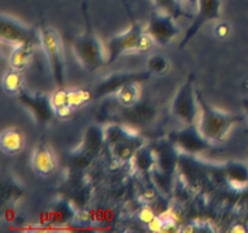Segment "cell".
<instances>
[{"label": "cell", "instance_id": "6da1fadb", "mask_svg": "<svg viewBox=\"0 0 248 233\" xmlns=\"http://www.w3.org/2000/svg\"><path fill=\"white\" fill-rule=\"evenodd\" d=\"M85 17V31L73 40V51L80 66L86 72H96L108 65V50L92 29L86 4L82 5Z\"/></svg>", "mask_w": 248, "mask_h": 233}, {"label": "cell", "instance_id": "7a4b0ae2", "mask_svg": "<svg viewBox=\"0 0 248 233\" xmlns=\"http://www.w3.org/2000/svg\"><path fill=\"white\" fill-rule=\"evenodd\" d=\"M196 97L200 107L198 125L201 133L212 143L223 142L230 130L244 118L240 114L220 111L211 106L199 90H196Z\"/></svg>", "mask_w": 248, "mask_h": 233}, {"label": "cell", "instance_id": "3957f363", "mask_svg": "<svg viewBox=\"0 0 248 233\" xmlns=\"http://www.w3.org/2000/svg\"><path fill=\"white\" fill-rule=\"evenodd\" d=\"M131 16V27L124 33L118 34L113 36L107 44V50H108V65L115 62L121 55L128 51H145L150 50V48L154 44V40L150 38L149 34L145 32L142 24L133 18L132 14Z\"/></svg>", "mask_w": 248, "mask_h": 233}, {"label": "cell", "instance_id": "277c9868", "mask_svg": "<svg viewBox=\"0 0 248 233\" xmlns=\"http://www.w3.org/2000/svg\"><path fill=\"white\" fill-rule=\"evenodd\" d=\"M38 28L40 33V46L45 53L53 80L58 87L65 86V57L61 35L44 19H41Z\"/></svg>", "mask_w": 248, "mask_h": 233}, {"label": "cell", "instance_id": "5b68a950", "mask_svg": "<svg viewBox=\"0 0 248 233\" xmlns=\"http://www.w3.org/2000/svg\"><path fill=\"white\" fill-rule=\"evenodd\" d=\"M171 112L184 124L198 123L200 107L195 90V75L190 74L181 85L171 103Z\"/></svg>", "mask_w": 248, "mask_h": 233}, {"label": "cell", "instance_id": "8992f818", "mask_svg": "<svg viewBox=\"0 0 248 233\" xmlns=\"http://www.w3.org/2000/svg\"><path fill=\"white\" fill-rule=\"evenodd\" d=\"M0 38L4 43L14 45L34 44L38 46L41 43L39 28L28 26L6 14H1L0 17Z\"/></svg>", "mask_w": 248, "mask_h": 233}, {"label": "cell", "instance_id": "52a82bcc", "mask_svg": "<svg viewBox=\"0 0 248 233\" xmlns=\"http://www.w3.org/2000/svg\"><path fill=\"white\" fill-rule=\"evenodd\" d=\"M167 138L188 155H196L213 147V143L201 133L198 123L186 124L179 130L171 131Z\"/></svg>", "mask_w": 248, "mask_h": 233}, {"label": "cell", "instance_id": "ba28073f", "mask_svg": "<svg viewBox=\"0 0 248 233\" xmlns=\"http://www.w3.org/2000/svg\"><path fill=\"white\" fill-rule=\"evenodd\" d=\"M152 77L149 70H138V72H116L104 78L101 83L94 86L92 91V96L94 100L102 99V97L109 96V95H116L119 90L123 89L126 84L132 82L142 83L148 80Z\"/></svg>", "mask_w": 248, "mask_h": 233}, {"label": "cell", "instance_id": "9c48e42d", "mask_svg": "<svg viewBox=\"0 0 248 233\" xmlns=\"http://www.w3.org/2000/svg\"><path fill=\"white\" fill-rule=\"evenodd\" d=\"M17 97H18L19 103L31 112L38 124L43 125V124L50 123L53 116H56L55 109L51 102V95L31 92L23 87L17 94Z\"/></svg>", "mask_w": 248, "mask_h": 233}, {"label": "cell", "instance_id": "30bf717a", "mask_svg": "<svg viewBox=\"0 0 248 233\" xmlns=\"http://www.w3.org/2000/svg\"><path fill=\"white\" fill-rule=\"evenodd\" d=\"M145 32L154 40V43L160 45H166L173 38L179 34L181 29L174 22V17L166 12L157 10L150 16L148 21Z\"/></svg>", "mask_w": 248, "mask_h": 233}, {"label": "cell", "instance_id": "8fae6325", "mask_svg": "<svg viewBox=\"0 0 248 233\" xmlns=\"http://www.w3.org/2000/svg\"><path fill=\"white\" fill-rule=\"evenodd\" d=\"M220 11H222V0H198V12L195 17H193L191 24L189 26L179 46L184 48L206 23L219 19Z\"/></svg>", "mask_w": 248, "mask_h": 233}, {"label": "cell", "instance_id": "7c38bea8", "mask_svg": "<svg viewBox=\"0 0 248 233\" xmlns=\"http://www.w3.org/2000/svg\"><path fill=\"white\" fill-rule=\"evenodd\" d=\"M104 137L106 145L114 147L118 145H132L140 148L145 145V140L142 135L127 125L111 124L104 126Z\"/></svg>", "mask_w": 248, "mask_h": 233}, {"label": "cell", "instance_id": "4fadbf2b", "mask_svg": "<svg viewBox=\"0 0 248 233\" xmlns=\"http://www.w3.org/2000/svg\"><path fill=\"white\" fill-rule=\"evenodd\" d=\"M31 166L35 174L40 176H47L55 171L57 166V159L52 148L46 141H40L34 148L31 157Z\"/></svg>", "mask_w": 248, "mask_h": 233}, {"label": "cell", "instance_id": "5bb4252c", "mask_svg": "<svg viewBox=\"0 0 248 233\" xmlns=\"http://www.w3.org/2000/svg\"><path fill=\"white\" fill-rule=\"evenodd\" d=\"M0 146L6 154H16L21 152L24 146V136L19 129L7 128L2 130L0 137Z\"/></svg>", "mask_w": 248, "mask_h": 233}, {"label": "cell", "instance_id": "9a60e30c", "mask_svg": "<svg viewBox=\"0 0 248 233\" xmlns=\"http://www.w3.org/2000/svg\"><path fill=\"white\" fill-rule=\"evenodd\" d=\"M34 44H18L15 45L14 50L10 53V66L15 69L23 70L31 65L33 60L34 51H35Z\"/></svg>", "mask_w": 248, "mask_h": 233}, {"label": "cell", "instance_id": "2e32d148", "mask_svg": "<svg viewBox=\"0 0 248 233\" xmlns=\"http://www.w3.org/2000/svg\"><path fill=\"white\" fill-rule=\"evenodd\" d=\"M103 145H106L104 128L94 125L90 126L86 130V133H85L81 152L87 155H93L99 152V150H101Z\"/></svg>", "mask_w": 248, "mask_h": 233}, {"label": "cell", "instance_id": "e0dca14e", "mask_svg": "<svg viewBox=\"0 0 248 233\" xmlns=\"http://www.w3.org/2000/svg\"><path fill=\"white\" fill-rule=\"evenodd\" d=\"M223 174L234 186H248V164L241 162H230L223 167Z\"/></svg>", "mask_w": 248, "mask_h": 233}, {"label": "cell", "instance_id": "ac0fdd59", "mask_svg": "<svg viewBox=\"0 0 248 233\" xmlns=\"http://www.w3.org/2000/svg\"><path fill=\"white\" fill-rule=\"evenodd\" d=\"M132 162L138 171L147 172L153 170L156 165V153H155L154 147L144 145L138 148L137 152L133 155Z\"/></svg>", "mask_w": 248, "mask_h": 233}, {"label": "cell", "instance_id": "d6986e66", "mask_svg": "<svg viewBox=\"0 0 248 233\" xmlns=\"http://www.w3.org/2000/svg\"><path fill=\"white\" fill-rule=\"evenodd\" d=\"M51 102H52L56 116L68 118L73 113V111H74L69 104V100H68V87L65 86L58 87L51 95Z\"/></svg>", "mask_w": 248, "mask_h": 233}, {"label": "cell", "instance_id": "ffe728a7", "mask_svg": "<svg viewBox=\"0 0 248 233\" xmlns=\"http://www.w3.org/2000/svg\"><path fill=\"white\" fill-rule=\"evenodd\" d=\"M2 87L7 94L17 95L24 87V79L22 70L10 68L2 77Z\"/></svg>", "mask_w": 248, "mask_h": 233}, {"label": "cell", "instance_id": "44dd1931", "mask_svg": "<svg viewBox=\"0 0 248 233\" xmlns=\"http://www.w3.org/2000/svg\"><path fill=\"white\" fill-rule=\"evenodd\" d=\"M115 96L118 97V101L120 102L124 107L137 104L140 99V83H128V84H126L123 89L119 90L118 94H116Z\"/></svg>", "mask_w": 248, "mask_h": 233}, {"label": "cell", "instance_id": "7402d4cb", "mask_svg": "<svg viewBox=\"0 0 248 233\" xmlns=\"http://www.w3.org/2000/svg\"><path fill=\"white\" fill-rule=\"evenodd\" d=\"M155 6L161 11L171 15L174 18H178L181 16H186V12L183 10L182 0H153Z\"/></svg>", "mask_w": 248, "mask_h": 233}, {"label": "cell", "instance_id": "603a6c76", "mask_svg": "<svg viewBox=\"0 0 248 233\" xmlns=\"http://www.w3.org/2000/svg\"><path fill=\"white\" fill-rule=\"evenodd\" d=\"M147 67L152 74H165L170 69V61L162 53H154L148 60Z\"/></svg>", "mask_w": 248, "mask_h": 233}, {"label": "cell", "instance_id": "cb8c5ba5", "mask_svg": "<svg viewBox=\"0 0 248 233\" xmlns=\"http://www.w3.org/2000/svg\"><path fill=\"white\" fill-rule=\"evenodd\" d=\"M91 99H93L91 91L84 89H68V100H69V104L73 109L84 106Z\"/></svg>", "mask_w": 248, "mask_h": 233}, {"label": "cell", "instance_id": "d4e9b609", "mask_svg": "<svg viewBox=\"0 0 248 233\" xmlns=\"http://www.w3.org/2000/svg\"><path fill=\"white\" fill-rule=\"evenodd\" d=\"M228 32H229V27H228L225 23L220 24V26L217 28V33L219 36H225L228 34Z\"/></svg>", "mask_w": 248, "mask_h": 233}, {"label": "cell", "instance_id": "484cf974", "mask_svg": "<svg viewBox=\"0 0 248 233\" xmlns=\"http://www.w3.org/2000/svg\"><path fill=\"white\" fill-rule=\"evenodd\" d=\"M242 107H244V109L246 111V113L248 114V99L242 100ZM246 133H248V129L246 130Z\"/></svg>", "mask_w": 248, "mask_h": 233}, {"label": "cell", "instance_id": "4316f807", "mask_svg": "<svg viewBox=\"0 0 248 233\" xmlns=\"http://www.w3.org/2000/svg\"><path fill=\"white\" fill-rule=\"evenodd\" d=\"M247 155H248V153H247Z\"/></svg>", "mask_w": 248, "mask_h": 233}]
</instances>
